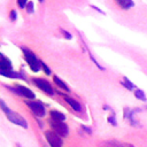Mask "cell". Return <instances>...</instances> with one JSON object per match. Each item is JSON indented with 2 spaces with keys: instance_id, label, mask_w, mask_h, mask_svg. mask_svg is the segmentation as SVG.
Wrapping results in <instances>:
<instances>
[{
  "instance_id": "obj_1",
  "label": "cell",
  "mask_w": 147,
  "mask_h": 147,
  "mask_svg": "<svg viewBox=\"0 0 147 147\" xmlns=\"http://www.w3.org/2000/svg\"><path fill=\"white\" fill-rule=\"evenodd\" d=\"M0 105H1V108H2L3 113L6 114L7 118H8L11 123H14V124H16V125H18V126H22V127H24V129L28 127V123H26V121H25L20 114L14 113L11 109H9V108L5 105L3 101H0Z\"/></svg>"
},
{
  "instance_id": "obj_2",
  "label": "cell",
  "mask_w": 147,
  "mask_h": 147,
  "mask_svg": "<svg viewBox=\"0 0 147 147\" xmlns=\"http://www.w3.org/2000/svg\"><path fill=\"white\" fill-rule=\"evenodd\" d=\"M22 51H23V53H24V59H25V61L28 62L30 69H31L33 72L39 71V70H40V67H41V62H39V60L36 57V55H34L31 51H29V49H26V48H24V47L22 48Z\"/></svg>"
},
{
  "instance_id": "obj_3",
  "label": "cell",
  "mask_w": 147,
  "mask_h": 147,
  "mask_svg": "<svg viewBox=\"0 0 147 147\" xmlns=\"http://www.w3.org/2000/svg\"><path fill=\"white\" fill-rule=\"evenodd\" d=\"M44 136H45V138H46V140H47V142H48V145H49L51 147H62V145H63L62 137L59 136V134H57L56 132H54L53 130H52V131H51V130L45 131Z\"/></svg>"
},
{
  "instance_id": "obj_4",
  "label": "cell",
  "mask_w": 147,
  "mask_h": 147,
  "mask_svg": "<svg viewBox=\"0 0 147 147\" xmlns=\"http://www.w3.org/2000/svg\"><path fill=\"white\" fill-rule=\"evenodd\" d=\"M49 125L53 129V131L56 132L61 137H67L68 133H69L68 125L64 122H59V121H55V119H52L51 118L49 119Z\"/></svg>"
},
{
  "instance_id": "obj_5",
  "label": "cell",
  "mask_w": 147,
  "mask_h": 147,
  "mask_svg": "<svg viewBox=\"0 0 147 147\" xmlns=\"http://www.w3.org/2000/svg\"><path fill=\"white\" fill-rule=\"evenodd\" d=\"M26 105L29 106V108L32 110V113L37 117H44L45 116L46 109L40 101H26Z\"/></svg>"
},
{
  "instance_id": "obj_6",
  "label": "cell",
  "mask_w": 147,
  "mask_h": 147,
  "mask_svg": "<svg viewBox=\"0 0 147 147\" xmlns=\"http://www.w3.org/2000/svg\"><path fill=\"white\" fill-rule=\"evenodd\" d=\"M32 82L33 84L39 87L41 91H44L45 93H47L48 95H53L54 94V91H53V87L51 86V84L45 80V79H41V78H32Z\"/></svg>"
},
{
  "instance_id": "obj_7",
  "label": "cell",
  "mask_w": 147,
  "mask_h": 147,
  "mask_svg": "<svg viewBox=\"0 0 147 147\" xmlns=\"http://www.w3.org/2000/svg\"><path fill=\"white\" fill-rule=\"evenodd\" d=\"M10 91H13L14 93H16V94H18V95H23V96H25V98H28V99H34L36 98V95H34V93L30 90V88H28V87H25V86H22V85H16V87H8Z\"/></svg>"
},
{
  "instance_id": "obj_8",
  "label": "cell",
  "mask_w": 147,
  "mask_h": 147,
  "mask_svg": "<svg viewBox=\"0 0 147 147\" xmlns=\"http://www.w3.org/2000/svg\"><path fill=\"white\" fill-rule=\"evenodd\" d=\"M102 147H134L132 144H126V142H121L116 140H108L102 144Z\"/></svg>"
},
{
  "instance_id": "obj_9",
  "label": "cell",
  "mask_w": 147,
  "mask_h": 147,
  "mask_svg": "<svg viewBox=\"0 0 147 147\" xmlns=\"http://www.w3.org/2000/svg\"><path fill=\"white\" fill-rule=\"evenodd\" d=\"M6 71H11V62L5 57L3 55H1V60H0V72H6Z\"/></svg>"
},
{
  "instance_id": "obj_10",
  "label": "cell",
  "mask_w": 147,
  "mask_h": 147,
  "mask_svg": "<svg viewBox=\"0 0 147 147\" xmlns=\"http://www.w3.org/2000/svg\"><path fill=\"white\" fill-rule=\"evenodd\" d=\"M63 98H64V100L70 105V107H71L74 110H76V111H80V110H82V106H80L75 99L69 98L68 95H64V94H63Z\"/></svg>"
},
{
  "instance_id": "obj_11",
  "label": "cell",
  "mask_w": 147,
  "mask_h": 147,
  "mask_svg": "<svg viewBox=\"0 0 147 147\" xmlns=\"http://www.w3.org/2000/svg\"><path fill=\"white\" fill-rule=\"evenodd\" d=\"M49 115H51L52 119H55V121H59V122H64L65 121V115L57 111V110H51Z\"/></svg>"
},
{
  "instance_id": "obj_12",
  "label": "cell",
  "mask_w": 147,
  "mask_h": 147,
  "mask_svg": "<svg viewBox=\"0 0 147 147\" xmlns=\"http://www.w3.org/2000/svg\"><path fill=\"white\" fill-rule=\"evenodd\" d=\"M53 80H54V83H55L59 87H61V88H62V90H64L65 92H70V88L68 87V85H67L62 79H60L57 76H54V77H53Z\"/></svg>"
},
{
  "instance_id": "obj_13",
  "label": "cell",
  "mask_w": 147,
  "mask_h": 147,
  "mask_svg": "<svg viewBox=\"0 0 147 147\" xmlns=\"http://www.w3.org/2000/svg\"><path fill=\"white\" fill-rule=\"evenodd\" d=\"M116 1L124 9H129V8H131L133 6V1L132 0H116Z\"/></svg>"
},
{
  "instance_id": "obj_14",
  "label": "cell",
  "mask_w": 147,
  "mask_h": 147,
  "mask_svg": "<svg viewBox=\"0 0 147 147\" xmlns=\"http://www.w3.org/2000/svg\"><path fill=\"white\" fill-rule=\"evenodd\" d=\"M134 96L138 99V100H141V101H146V95H145V92L141 91V90H136L134 92Z\"/></svg>"
},
{
  "instance_id": "obj_15",
  "label": "cell",
  "mask_w": 147,
  "mask_h": 147,
  "mask_svg": "<svg viewBox=\"0 0 147 147\" xmlns=\"http://www.w3.org/2000/svg\"><path fill=\"white\" fill-rule=\"evenodd\" d=\"M121 84H122L124 87H126L127 90H132V88H133V84H132L131 80H130L129 78H126V77H124V80H123Z\"/></svg>"
},
{
  "instance_id": "obj_16",
  "label": "cell",
  "mask_w": 147,
  "mask_h": 147,
  "mask_svg": "<svg viewBox=\"0 0 147 147\" xmlns=\"http://www.w3.org/2000/svg\"><path fill=\"white\" fill-rule=\"evenodd\" d=\"M26 11H28V13H32V11H33V2H32V1H30V2L28 3V6H26Z\"/></svg>"
},
{
  "instance_id": "obj_17",
  "label": "cell",
  "mask_w": 147,
  "mask_h": 147,
  "mask_svg": "<svg viewBox=\"0 0 147 147\" xmlns=\"http://www.w3.org/2000/svg\"><path fill=\"white\" fill-rule=\"evenodd\" d=\"M41 67H42V69H44V71L47 74V75H51V70H49V68L44 63V62H41Z\"/></svg>"
},
{
  "instance_id": "obj_18",
  "label": "cell",
  "mask_w": 147,
  "mask_h": 147,
  "mask_svg": "<svg viewBox=\"0 0 147 147\" xmlns=\"http://www.w3.org/2000/svg\"><path fill=\"white\" fill-rule=\"evenodd\" d=\"M28 2V0H17V5L21 7V8H24L25 3Z\"/></svg>"
},
{
  "instance_id": "obj_19",
  "label": "cell",
  "mask_w": 147,
  "mask_h": 147,
  "mask_svg": "<svg viewBox=\"0 0 147 147\" xmlns=\"http://www.w3.org/2000/svg\"><path fill=\"white\" fill-rule=\"evenodd\" d=\"M108 122H109L110 124H113V125H116V121H115V117H114V116H111V117L109 116V117H108Z\"/></svg>"
},
{
  "instance_id": "obj_20",
  "label": "cell",
  "mask_w": 147,
  "mask_h": 147,
  "mask_svg": "<svg viewBox=\"0 0 147 147\" xmlns=\"http://www.w3.org/2000/svg\"><path fill=\"white\" fill-rule=\"evenodd\" d=\"M82 129H83L84 131H86L87 133H92V130H91L90 127H87V126H84V125H82Z\"/></svg>"
},
{
  "instance_id": "obj_21",
  "label": "cell",
  "mask_w": 147,
  "mask_h": 147,
  "mask_svg": "<svg viewBox=\"0 0 147 147\" xmlns=\"http://www.w3.org/2000/svg\"><path fill=\"white\" fill-rule=\"evenodd\" d=\"M10 17H11V20H15V18H16V13H15V10H11V11H10Z\"/></svg>"
},
{
  "instance_id": "obj_22",
  "label": "cell",
  "mask_w": 147,
  "mask_h": 147,
  "mask_svg": "<svg viewBox=\"0 0 147 147\" xmlns=\"http://www.w3.org/2000/svg\"><path fill=\"white\" fill-rule=\"evenodd\" d=\"M63 33L67 36V38H68V39H70V38H71V34H70V33H68L67 31H64V30H63Z\"/></svg>"
},
{
  "instance_id": "obj_23",
  "label": "cell",
  "mask_w": 147,
  "mask_h": 147,
  "mask_svg": "<svg viewBox=\"0 0 147 147\" xmlns=\"http://www.w3.org/2000/svg\"><path fill=\"white\" fill-rule=\"evenodd\" d=\"M15 147H21V146H20L18 144H16V145H15Z\"/></svg>"
},
{
  "instance_id": "obj_24",
  "label": "cell",
  "mask_w": 147,
  "mask_h": 147,
  "mask_svg": "<svg viewBox=\"0 0 147 147\" xmlns=\"http://www.w3.org/2000/svg\"><path fill=\"white\" fill-rule=\"evenodd\" d=\"M39 1H40V2H42V1H44V0H39Z\"/></svg>"
}]
</instances>
